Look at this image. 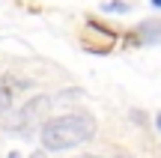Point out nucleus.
I'll return each mask as SVG.
<instances>
[{"mask_svg":"<svg viewBox=\"0 0 161 158\" xmlns=\"http://www.w3.org/2000/svg\"><path fill=\"white\" fill-rule=\"evenodd\" d=\"M30 158H45V155H42V152H33V155H30Z\"/></svg>","mask_w":161,"mask_h":158,"instance_id":"8","label":"nucleus"},{"mask_svg":"<svg viewBox=\"0 0 161 158\" xmlns=\"http://www.w3.org/2000/svg\"><path fill=\"white\" fill-rule=\"evenodd\" d=\"M48 107H51V99H48V95H36L33 101H27V105H24L18 113H12L9 119L0 117V125H3V128H12V131H30L48 113Z\"/></svg>","mask_w":161,"mask_h":158,"instance_id":"2","label":"nucleus"},{"mask_svg":"<svg viewBox=\"0 0 161 158\" xmlns=\"http://www.w3.org/2000/svg\"><path fill=\"white\" fill-rule=\"evenodd\" d=\"M155 125H158V131H161V113H158V117H155Z\"/></svg>","mask_w":161,"mask_h":158,"instance_id":"6","label":"nucleus"},{"mask_svg":"<svg viewBox=\"0 0 161 158\" xmlns=\"http://www.w3.org/2000/svg\"><path fill=\"white\" fill-rule=\"evenodd\" d=\"M131 39H134V45H140V42H161V18L158 21L140 24V27L134 30V36H128V42Z\"/></svg>","mask_w":161,"mask_h":158,"instance_id":"3","label":"nucleus"},{"mask_svg":"<svg viewBox=\"0 0 161 158\" xmlns=\"http://www.w3.org/2000/svg\"><path fill=\"white\" fill-rule=\"evenodd\" d=\"M80 158H96V155H80Z\"/></svg>","mask_w":161,"mask_h":158,"instance_id":"11","label":"nucleus"},{"mask_svg":"<svg viewBox=\"0 0 161 158\" xmlns=\"http://www.w3.org/2000/svg\"><path fill=\"white\" fill-rule=\"evenodd\" d=\"M116 158H131V155H116Z\"/></svg>","mask_w":161,"mask_h":158,"instance_id":"10","label":"nucleus"},{"mask_svg":"<svg viewBox=\"0 0 161 158\" xmlns=\"http://www.w3.org/2000/svg\"><path fill=\"white\" fill-rule=\"evenodd\" d=\"M96 134V119L90 113H66V117L48 119L42 125V146L51 149V152H63V149H72L78 143L90 140Z\"/></svg>","mask_w":161,"mask_h":158,"instance_id":"1","label":"nucleus"},{"mask_svg":"<svg viewBox=\"0 0 161 158\" xmlns=\"http://www.w3.org/2000/svg\"><path fill=\"white\" fill-rule=\"evenodd\" d=\"M12 105V90L6 87V81H0V113H6Z\"/></svg>","mask_w":161,"mask_h":158,"instance_id":"4","label":"nucleus"},{"mask_svg":"<svg viewBox=\"0 0 161 158\" xmlns=\"http://www.w3.org/2000/svg\"><path fill=\"white\" fill-rule=\"evenodd\" d=\"M104 12H128V3H122V0H110V3H104Z\"/></svg>","mask_w":161,"mask_h":158,"instance_id":"5","label":"nucleus"},{"mask_svg":"<svg viewBox=\"0 0 161 158\" xmlns=\"http://www.w3.org/2000/svg\"><path fill=\"white\" fill-rule=\"evenodd\" d=\"M9 158H21V155H18V152H9Z\"/></svg>","mask_w":161,"mask_h":158,"instance_id":"9","label":"nucleus"},{"mask_svg":"<svg viewBox=\"0 0 161 158\" xmlns=\"http://www.w3.org/2000/svg\"><path fill=\"white\" fill-rule=\"evenodd\" d=\"M152 6H155V9H161V0H152Z\"/></svg>","mask_w":161,"mask_h":158,"instance_id":"7","label":"nucleus"}]
</instances>
